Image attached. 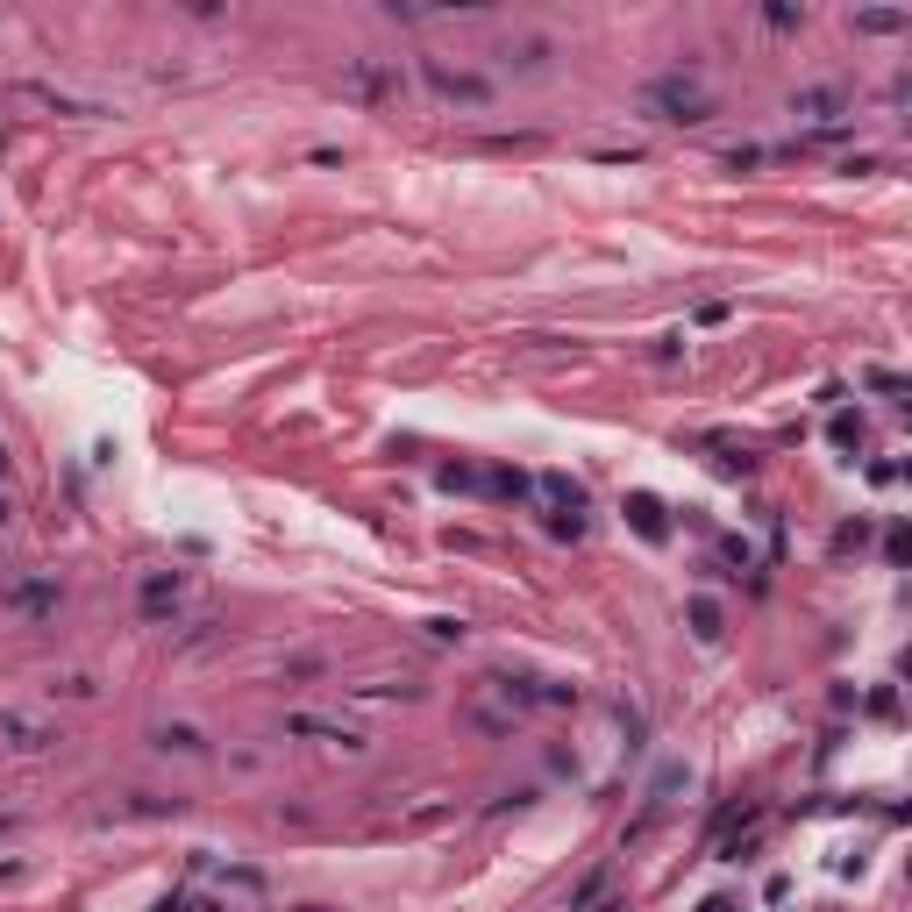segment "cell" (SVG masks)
Wrapping results in <instances>:
<instances>
[{
	"label": "cell",
	"instance_id": "3957f363",
	"mask_svg": "<svg viewBox=\"0 0 912 912\" xmlns=\"http://www.w3.org/2000/svg\"><path fill=\"white\" fill-rule=\"evenodd\" d=\"M0 735H8V749H22V756H36L43 741H51V727H36V720H22V713H8L0 720Z\"/></svg>",
	"mask_w": 912,
	"mask_h": 912
},
{
	"label": "cell",
	"instance_id": "8992f818",
	"mask_svg": "<svg viewBox=\"0 0 912 912\" xmlns=\"http://www.w3.org/2000/svg\"><path fill=\"white\" fill-rule=\"evenodd\" d=\"M692 628H698V634H706V642H713V634H720V614H713L706 599H692Z\"/></svg>",
	"mask_w": 912,
	"mask_h": 912
},
{
	"label": "cell",
	"instance_id": "5b68a950",
	"mask_svg": "<svg viewBox=\"0 0 912 912\" xmlns=\"http://www.w3.org/2000/svg\"><path fill=\"white\" fill-rule=\"evenodd\" d=\"M158 749H186V756H200V735H193V727H158Z\"/></svg>",
	"mask_w": 912,
	"mask_h": 912
},
{
	"label": "cell",
	"instance_id": "277c9868",
	"mask_svg": "<svg viewBox=\"0 0 912 912\" xmlns=\"http://www.w3.org/2000/svg\"><path fill=\"white\" fill-rule=\"evenodd\" d=\"M628 513H634V528H642L649 542H663V507H656L649 492H634V499H628Z\"/></svg>",
	"mask_w": 912,
	"mask_h": 912
},
{
	"label": "cell",
	"instance_id": "6da1fadb",
	"mask_svg": "<svg viewBox=\"0 0 912 912\" xmlns=\"http://www.w3.org/2000/svg\"><path fill=\"white\" fill-rule=\"evenodd\" d=\"M649 108H663V121H706V94H698L692 79H656L649 86Z\"/></svg>",
	"mask_w": 912,
	"mask_h": 912
},
{
	"label": "cell",
	"instance_id": "7a4b0ae2",
	"mask_svg": "<svg viewBox=\"0 0 912 912\" xmlns=\"http://www.w3.org/2000/svg\"><path fill=\"white\" fill-rule=\"evenodd\" d=\"M542 499H550V528L556 535H577L585 528V492L571 478H542Z\"/></svg>",
	"mask_w": 912,
	"mask_h": 912
},
{
	"label": "cell",
	"instance_id": "52a82bcc",
	"mask_svg": "<svg viewBox=\"0 0 912 912\" xmlns=\"http://www.w3.org/2000/svg\"><path fill=\"white\" fill-rule=\"evenodd\" d=\"M698 912H741V905H735V899H706Z\"/></svg>",
	"mask_w": 912,
	"mask_h": 912
}]
</instances>
